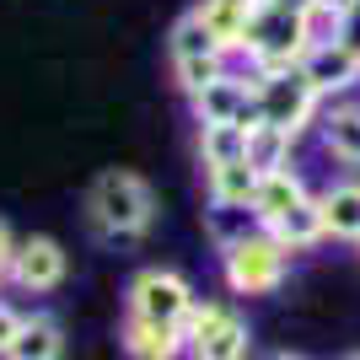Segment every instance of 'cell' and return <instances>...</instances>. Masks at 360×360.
Listing matches in <instances>:
<instances>
[{"mask_svg":"<svg viewBox=\"0 0 360 360\" xmlns=\"http://www.w3.org/2000/svg\"><path fill=\"white\" fill-rule=\"evenodd\" d=\"M317 205H323V226L333 242H360V178L328 183L317 194Z\"/></svg>","mask_w":360,"mask_h":360,"instance_id":"2e32d148","label":"cell"},{"mask_svg":"<svg viewBox=\"0 0 360 360\" xmlns=\"http://www.w3.org/2000/svg\"><path fill=\"white\" fill-rule=\"evenodd\" d=\"M65 355V333H60V323L49 312H32V317H22V333L11 339V349L0 360H60Z\"/></svg>","mask_w":360,"mask_h":360,"instance_id":"e0dca14e","label":"cell"},{"mask_svg":"<svg viewBox=\"0 0 360 360\" xmlns=\"http://www.w3.org/2000/svg\"><path fill=\"white\" fill-rule=\"evenodd\" d=\"M258 6H264V0H199L194 11H199V22L210 27L215 44L237 60L242 54V32H248V22L258 16Z\"/></svg>","mask_w":360,"mask_h":360,"instance_id":"9a60e30c","label":"cell"},{"mask_svg":"<svg viewBox=\"0 0 360 360\" xmlns=\"http://www.w3.org/2000/svg\"><path fill=\"white\" fill-rule=\"evenodd\" d=\"M317 140H323V150H328L339 167L360 172V97H339V103L323 108Z\"/></svg>","mask_w":360,"mask_h":360,"instance_id":"4fadbf2b","label":"cell"},{"mask_svg":"<svg viewBox=\"0 0 360 360\" xmlns=\"http://www.w3.org/2000/svg\"><path fill=\"white\" fill-rule=\"evenodd\" d=\"M312 44H317L312 16L258 6V16L248 22V32H242V54H237V60H248V70H258V75L301 70V60H307V49H312Z\"/></svg>","mask_w":360,"mask_h":360,"instance_id":"7a4b0ae2","label":"cell"},{"mask_svg":"<svg viewBox=\"0 0 360 360\" xmlns=\"http://www.w3.org/2000/svg\"><path fill=\"white\" fill-rule=\"evenodd\" d=\"M167 65H172L178 91L188 97V91H199L205 81H215V75L231 65V54L210 38V27L199 22V11H183L178 22H172V32H167Z\"/></svg>","mask_w":360,"mask_h":360,"instance_id":"5b68a950","label":"cell"},{"mask_svg":"<svg viewBox=\"0 0 360 360\" xmlns=\"http://www.w3.org/2000/svg\"><path fill=\"white\" fill-rule=\"evenodd\" d=\"M301 75L323 91V103H339V97H349V91L360 86V54L339 32H333V38H317V44L307 49V60H301Z\"/></svg>","mask_w":360,"mask_h":360,"instance_id":"9c48e42d","label":"cell"},{"mask_svg":"<svg viewBox=\"0 0 360 360\" xmlns=\"http://www.w3.org/2000/svg\"><path fill=\"white\" fill-rule=\"evenodd\" d=\"M285 269L290 248H280L264 226H248L231 242H221V280L231 296H269L285 285Z\"/></svg>","mask_w":360,"mask_h":360,"instance_id":"3957f363","label":"cell"},{"mask_svg":"<svg viewBox=\"0 0 360 360\" xmlns=\"http://www.w3.org/2000/svg\"><path fill=\"white\" fill-rule=\"evenodd\" d=\"M119 339H124V355H129V360H183V355H188L183 323H162V317L124 312Z\"/></svg>","mask_w":360,"mask_h":360,"instance_id":"8fae6325","label":"cell"},{"mask_svg":"<svg viewBox=\"0 0 360 360\" xmlns=\"http://www.w3.org/2000/svg\"><path fill=\"white\" fill-rule=\"evenodd\" d=\"M188 360H248V323L226 301H194V312L183 317Z\"/></svg>","mask_w":360,"mask_h":360,"instance_id":"8992f818","label":"cell"},{"mask_svg":"<svg viewBox=\"0 0 360 360\" xmlns=\"http://www.w3.org/2000/svg\"><path fill=\"white\" fill-rule=\"evenodd\" d=\"M253 188H258V167L242 156V162H221V167H205V199L210 210H248L253 205Z\"/></svg>","mask_w":360,"mask_h":360,"instance_id":"5bb4252c","label":"cell"},{"mask_svg":"<svg viewBox=\"0 0 360 360\" xmlns=\"http://www.w3.org/2000/svg\"><path fill=\"white\" fill-rule=\"evenodd\" d=\"M355 248H360V242H355Z\"/></svg>","mask_w":360,"mask_h":360,"instance_id":"484cf974","label":"cell"},{"mask_svg":"<svg viewBox=\"0 0 360 360\" xmlns=\"http://www.w3.org/2000/svg\"><path fill=\"white\" fill-rule=\"evenodd\" d=\"M86 226L103 242H140L156 226V194L140 172H103L86 194Z\"/></svg>","mask_w":360,"mask_h":360,"instance_id":"6da1fadb","label":"cell"},{"mask_svg":"<svg viewBox=\"0 0 360 360\" xmlns=\"http://www.w3.org/2000/svg\"><path fill=\"white\" fill-rule=\"evenodd\" d=\"M269 360H307V355H290V349H280V355H269Z\"/></svg>","mask_w":360,"mask_h":360,"instance_id":"cb8c5ba5","label":"cell"},{"mask_svg":"<svg viewBox=\"0 0 360 360\" xmlns=\"http://www.w3.org/2000/svg\"><path fill=\"white\" fill-rule=\"evenodd\" d=\"M253 75V113L258 124H274V129H285V135H307V129H317V119H323V91L307 81L301 70H274V75Z\"/></svg>","mask_w":360,"mask_h":360,"instance_id":"277c9868","label":"cell"},{"mask_svg":"<svg viewBox=\"0 0 360 360\" xmlns=\"http://www.w3.org/2000/svg\"><path fill=\"white\" fill-rule=\"evenodd\" d=\"M345 360H360V355H345Z\"/></svg>","mask_w":360,"mask_h":360,"instance_id":"d4e9b609","label":"cell"},{"mask_svg":"<svg viewBox=\"0 0 360 360\" xmlns=\"http://www.w3.org/2000/svg\"><path fill=\"white\" fill-rule=\"evenodd\" d=\"M188 108H194V124H248V119H258L253 113V75L226 65L215 81L188 91Z\"/></svg>","mask_w":360,"mask_h":360,"instance_id":"ba28073f","label":"cell"},{"mask_svg":"<svg viewBox=\"0 0 360 360\" xmlns=\"http://www.w3.org/2000/svg\"><path fill=\"white\" fill-rule=\"evenodd\" d=\"M16 242H22V237H16L11 226L0 221V280H11V264H16Z\"/></svg>","mask_w":360,"mask_h":360,"instance_id":"7402d4cb","label":"cell"},{"mask_svg":"<svg viewBox=\"0 0 360 360\" xmlns=\"http://www.w3.org/2000/svg\"><path fill=\"white\" fill-rule=\"evenodd\" d=\"M307 194H312V188H307V178H301L296 167H274V172H258V188H253V205H248V215H253V226L274 231V226L285 221V215L296 210Z\"/></svg>","mask_w":360,"mask_h":360,"instance_id":"7c38bea8","label":"cell"},{"mask_svg":"<svg viewBox=\"0 0 360 360\" xmlns=\"http://www.w3.org/2000/svg\"><path fill=\"white\" fill-rule=\"evenodd\" d=\"M70 274V253H65L54 237H22L16 242V264H11V285L27 290V296H49V290L65 285Z\"/></svg>","mask_w":360,"mask_h":360,"instance_id":"30bf717a","label":"cell"},{"mask_svg":"<svg viewBox=\"0 0 360 360\" xmlns=\"http://www.w3.org/2000/svg\"><path fill=\"white\" fill-rule=\"evenodd\" d=\"M248 124H199V162L205 167L242 162V156H248Z\"/></svg>","mask_w":360,"mask_h":360,"instance_id":"ffe728a7","label":"cell"},{"mask_svg":"<svg viewBox=\"0 0 360 360\" xmlns=\"http://www.w3.org/2000/svg\"><path fill=\"white\" fill-rule=\"evenodd\" d=\"M194 285H188V274L178 269H162V264H150L129 280L124 290V312H140V317H162V323H183V317L194 312Z\"/></svg>","mask_w":360,"mask_h":360,"instance_id":"52a82bcc","label":"cell"},{"mask_svg":"<svg viewBox=\"0 0 360 360\" xmlns=\"http://www.w3.org/2000/svg\"><path fill=\"white\" fill-rule=\"evenodd\" d=\"M264 6H274V11H301V16L312 11V0H264Z\"/></svg>","mask_w":360,"mask_h":360,"instance_id":"603a6c76","label":"cell"},{"mask_svg":"<svg viewBox=\"0 0 360 360\" xmlns=\"http://www.w3.org/2000/svg\"><path fill=\"white\" fill-rule=\"evenodd\" d=\"M16 333H22V312H16V307H6V301H0V355L11 349V339H16Z\"/></svg>","mask_w":360,"mask_h":360,"instance_id":"44dd1931","label":"cell"},{"mask_svg":"<svg viewBox=\"0 0 360 360\" xmlns=\"http://www.w3.org/2000/svg\"><path fill=\"white\" fill-rule=\"evenodd\" d=\"M290 156H296V135H285V129H274V124H248V162L258 167V172H274V167H290Z\"/></svg>","mask_w":360,"mask_h":360,"instance_id":"d6986e66","label":"cell"},{"mask_svg":"<svg viewBox=\"0 0 360 360\" xmlns=\"http://www.w3.org/2000/svg\"><path fill=\"white\" fill-rule=\"evenodd\" d=\"M280 248H290V253H307V248H317V242L328 237V226H323V205H317V194H307L296 205V210L285 215V221L269 231Z\"/></svg>","mask_w":360,"mask_h":360,"instance_id":"ac0fdd59","label":"cell"}]
</instances>
